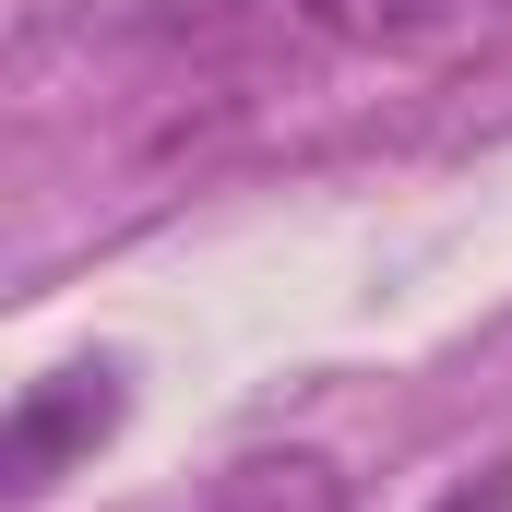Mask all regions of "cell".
Here are the masks:
<instances>
[{
  "mask_svg": "<svg viewBox=\"0 0 512 512\" xmlns=\"http://www.w3.org/2000/svg\"><path fill=\"white\" fill-rule=\"evenodd\" d=\"M477 24H489V0H215L191 24V48H215L251 96H274V84H310V72L429 60Z\"/></svg>",
  "mask_w": 512,
  "mask_h": 512,
  "instance_id": "1",
  "label": "cell"
},
{
  "mask_svg": "<svg viewBox=\"0 0 512 512\" xmlns=\"http://www.w3.org/2000/svg\"><path fill=\"white\" fill-rule=\"evenodd\" d=\"M120 429V370H48V382H24V405H12V429H0V477L36 501L72 453H96Z\"/></svg>",
  "mask_w": 512,
  "mask_h": 512,
  "instance_id": "2",
  "label": "cell"
},
{
  "mask_svg": "<svg viewBox=\"0 0 512 512\" xmlns=\"http://www.w3.org/2000/svg\"><path fill=\"white\" fill-rule=\"evenodd\" d=\"M191 512H346V477L322 453H251V465H227Z\"/></svg>",
  "mask_w": 512,
  "mask_h": 512,
  "instance_id": "3",
  "label": "cell"
},
{
  "mask_svg": "<svg viewBox=\"0 0 512 512\" xmlns=\"http://www.w3.org/2000/svg\"><path fill=\"white\" fill-rule=\"evenodd\" d=\"M429 512H512V465H489V477H465V489H441Z\"/></svg>",
  "mask_w": 512,
  "mask_h": 512,
  "instance_id": "4",
  "label": "cell"
}]
</instances>
